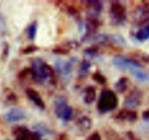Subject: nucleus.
I'll use <instances>...</instances> for the list:
<instances>
[{
	"label": "nucleus",
	"instance_id": "nucleus-21",
	"mask_svg": "<svg viewBox=\"0 0 149 140\" xmlns=\"http://www.w3.org/2000/svg\"><path fill=\"white\" fill-rule=\"evenodd\" d=\"M132 74L138 80L141 81H149V72L143 69V68L134 70L132 71Z\"/></svg>",
	"mask_w": 149,
	"mask_h": 140
},
{
	"label": "nucleus",
	"instance_id": "nucleus-7",
	"mask_svg": "<svg viewBox=\"0 0 149 140\" xmlns=\"http://www.w3.org/2000/svg\"><path fill=\"white\" fill-rule=\"evenodd\" d=\"M77 58L76 57H72L68 61H57L55 63V71L59 75L63 76V77L67 79L71 76L72 72L73 65L77 62Z\"/></svg>",
	"mask_w": 149,
	"mask_h": 140
},
{
	"label": "nucleus",
	"instance_id": "nucleus-6",
	"mask_svg": "<svg viewBox=\"0 0 149 140\" xmlns=\"http://www.w3.org/2000/svg\"><path fill=\"white\" fill-rule=\"evenodd\" d=\"M133 20L137 26L149 24V5L146 1H143L142 5L136 7L133 13Z\"/></svg>",
	"mask_w": 149,
	"mask_h": 140
},
{
	"label": "nucleus",
	"instance_id": "nucleus-19",
	"mask_svg": "<svg viewBox=\"0 0 149 140\" xmlns=\"http://www.w3.org/2000/svg\"><path fill=\"white\" fill-rule=\"evenodd\" d=\"M135 38L139 41H144L149 39V24L146 25L136 32Z\"/></svg>",
	"mask_w": 149,
	"mask_h": 140
},
{
	"label": "nucleus",
	"instance_id": "nucleus-16",
	"mask_svg": "<svg viewBox=\"0 0 149 140\" xmlns=\"http://www.w3.org/2000/svg\"><path fill=\"white\" fill-rule=\"evenodd\" d=\"M76 125H77V128L80 131V132L86 133L90 130L92 125H93V123H92L91 119L90 118L84 116L81 117L77 121Z\"/></svg>",
	"mask_w": 149,
	"mask_h": 140
},
{
	"label": "nucleus",
	"instance_id": "nucleus-27",
	"mask_svg": "<svg viewBox=\"0 0 149 140\" xmlns=\"http://www.w3.org/2000/svg\"><path fill=\"white\" fill-rule=\"evenodd\" d=\"M38 50H39V48H38L37 46L33 45H31L23 48V49L22 50V52H23V54H24V55H27V54H31L32 53V52H36Z\"/></svg>",
	"mask_w": 149,
	"mask_h": 140
},
{
	"label": "nucleus",
	"instance_id": "nucleus-10",
	"mask_svg": "<svg viewBox=\"0 0 149 140\" xmlns=\"http://www.w3.org/2000/svg\"><path fill=\"white\" fill-rule=\"evenodd\" d=\"M141 93L140 90L135 89L126 97L124 105L127 108H135L140 106L141 104Z\"/></svg>",
	"mask_w": 149,
	"mask_h": 140
},
{
	"label": "nucleus",
	"instance_id": "nucleus-2",
	"mask_svg": "<svg viewBox=\"0 0 149 140\" xmlns=\"http://www.w3.org/2000/svg\"><path fill=\"white\" fill-rule=\"evenodd\" d=\"M54 111L57 118L63 120H68L72 116L73 109L68 104L64 96H58L54 100Z\"/></svg>",
	"mask_w": 149,
	"mask_h": 140
},
{
	"label": "nucleus",
	"instance_id": "nucleus-25",
	"mask_svg": "<svg viewBox=\"0 0 149 140\" xmlns=\"http://www.w3.org/2000/svg\"><path fill=\"white\" fill-rule=\"evenodd\" d=\"M93 79L96 83H97L100 85H105L106 83V82H107L106 77L101 73L99 72V71H96V72H95L93 74Z\"/></svg>",
	"mask_w": 149,
	"mask_h": 140
},
{
	"label": "nucleus",
	"instance_id": "nucleus-11",
	"mask_svg": "<svg viewBox=\"0 0 149 140\" xmlns=\"http://www.w3.org/2000/svg\"><path fill=\"white\" fill-rule=\"evenodd\" d=\"M85 6L88 18H97L103 10V4L100 1H87Z\"/></svg>",
	"mask_w": 149,
	"mask_h": 140
},
{
	"label": "nucleus",
	"instance_id": "nucleus-30",
	"mask_svg": "<svg viewBox=\"0 0 149 140\" xmlns=\"http://www.w3.org/2000/svg\"><path fill=\"white\" fill-rule=\"evenodd\" d=\"M86 140H101V136H100V134L96 131V132L92 134L90 136L87 137Z\"/></svg>",
	"mask_w": 149,
	"mask_h": 140
},
{
	"label": "nucleus",
	"instance_id": "nucleus-3",
	"mask_svg": "<svg viewBox=\"0 0 149 140\" xmlns=\"http://www.w3.org/2000/svg\"><path fill=\"white\" fill-rule=\"evenodd\" d=\"M111 21L114 26L122 25L127 20L126 7L118 1H112L110 7Z\"/></svg>",
	"mask_w": 149,
	"mask_h": 140
},
{
	"label": "nucleus",
	"instance_id": "nucleus-20",
	"mask_svg": "<svg viewBox=\"0 0 149 140\" xmlns=\"http://www.w3.org/2000/svg\"><path fill=\"white\" fill-rule=\"evenodd\" d=\"M129 85V79L127 77H122L119 80V81L115 84V88L119 93H124L127 90Z\"/></svg>",
	"mask_w": 149,
	"mask_h": 140
},
{
	"label": "nucleus",
	"instance_id": "nucleus-12",
	"mask_svg": "<svg viewBox=\"0 0 149 140\" xmlns=\"http://www.w3.org/2000/svg\"><path fill=\"white\" fill-rule=\"evenodd\" d=\"M100 25V22L97 18H88L85 25L86 34L83 37V40H86L95 35V33L97 30Z\"/></svg>",
	"mask_w": 149,
	"mask_h": 140
},
{
	"label": "nucleus",
	"instance_id": "nucleus-17",
	"mask_svg": "<svg viewBox=\"0 0 149 140\" xmlns=\"http://www.w3.org/2000/svg\"><path fill=\"white\" fill-rule=\"evenodd\" d=\"M96 99V90L94 86H88L86 88L84 96V102L87 104L93 103Z\"/></svg>",
	"mask_w": 149,
	"mask_h": 140
},
{
	"label": "nucleus",
	"instance_id": "nucleus-26",
	"mask_svg": "<svg viewBox=\"0 0 149 140\" xmlns=\"http://www.w3.org/2000/svg\"><path fill=\"white\" fill-rule=\"evenodd\" d=\"M5 96L7 101H8L10 103H15L17 102V97L14 92L12 91L10 89H6Z\"/></svg>",
	"mask_w": 149,
	"mask_h": 140
},
{
	"label": "nucleus",
	"instance_id": "nucleus-29",
	"mask_svg": "<svg viewBox=\"0 0 149 140\" xmlns=\"http://www.w3.org/2000/svg\"><path fill=\"white\" fill-rule=\"evenodd\" d=\"M84 53L88 55H95L98 52V47L95 46V45L93 47H90V48L84 50Z\"/></svg>",
	"mask_w": 149,
	"mask_h": 140
},
{
	"label": "nucleus",
	"instance_id": "nucleus-15",
	"mask_svg": "<svg viewBox=\"0 0 149 140\" xmlns=\"http://www.w3.org/2000/svg\"><path fill=\"white\" fill-rule=\"evenodd\" d=\"M77 46H78V44L77 42H68L54 48L52 49V52L55 54L65 55V54H68L71 51V50Z\"/></svg>",
	"mask_w": 149,
	"mask_h": 140
},
{
	"label": "nucleus",
	"instance_id": "nucleus-5",
	"mask_svg": "<svg viewBox=\"0 0 149 140\" xmlns=\"http://www.w3.org/2000/svg\"><path fill=\"white\" fill-rule=\"evenodd\" d=\"M45 61L40 58H35L31 61V76L33 80L39 84H42L47 80L43 70V64Z\"/></svg>",
	"mask_w": 149,
	"mask_h": 140
},
{
	"label": "nucleus",
	"instance_id": "nucleus-9",
	"mask_svg": "<svg viewBox=\"0 0 149 140\" xmlns=\"http://www.w3.org/2000/svg\"><path fill=\"white\" fill-rule=\"evenodd\" d=\"M26 117V112L21 108L17 107L13 108L4 115V120L8 123L18 122L25 119Z\"/></svg>",
	"mask_w": 149,
	"mask_h": 140
},
{
	"label": "nucleus",
	"instance_id": "nucleus-33",
	"mask_svg": "<svg viewBox=\"0 0 149 140\" xmlns=\"http://www.w3.org/2000/svg\"><path fill=\"white\" fill-rule=\"evenodd\" d=\"M57 140H70L69 138L68 137V136L66 135V134H61V135L58 136V139Z\"/></svg>",
	"mask_w": 149,
	"mask_h": 140
},
{
	"label": "nucleus",
	"instance_id": "nucleus-18",
	"mask_svg": "<svg viewBox=\"0 0 149 140\" xmlns=\"http://www.w3.org/2000/svg\"><path fill=\"white\" fill-rule=\"evenodd\" d=\"M91 67V64L87 60H83L80 64L78 69V75L80 78H84L88 74L89 70Z\"/></svg>",
	"mask_w": 149,
	"mask_h": 140
},
{
	"label": "nucleus",
	"instance_id": "nucleus-32",
	"mask_svg": "<svg viewBox=\"0 0 149 140\" xmlns=\"http://www.w3.org/2000/svg\"><path fill=\"white\" fill-rule=\"evenodd\" d=\"M142 117L145 120L149 121V109L143 112Z\"/></svg>",
	"mask_w": 149,
	"mask_h": 140
},
{
	"label": "nucleus",
	"instance_id": "nucleus-13",
	"mask_svg": "<svg viewBox=\"0 0 149 140\" xmlns=\"http://www.w3.org/2000/svg\"><path fill=\"white\" fill-rule=\"evenodd\" d=\"M26 93L27 95L28 98L32 102L36 104V106L39 108L41 109H45V104L44 102L43 99H42L41 96L39 95V93L36 91V90L33 88H28L26 90Z\"/></svg>",
	"mask_w": 149,
	"mask_h": 140
},
{
	"label": "nucleus",
	"instance_id": "nucleus-24",
	"mask_svg": "<svg viewBox=\"0 0 149 140\" xmlns=\"http://www.w3.org/2000/svg\"><path fill=\"white\" fill-rule=\"evenodd\" d=\"M34 128L36 129V132L40 134L41 136L44 135V134H50L51 131L46 125L42 123H38L34 126Z\"/></svg>",
	"mask_w": 149,
	"mask_h": 140
},
{
	"label": "nucleus",
	"instance_id": "nucleus-31",
	"mask_svg": "<svg viewBox=\"0 0 149 140\" xmlns=\"http://www.w3.org/2000/svg\"><path fill=\"white\" fill-rule=\"evenodd\" d=\"M127 136L128 137L129 140H139L136 136H135V134L132 132H131V131H129V132L127 133Z\"/></svg>",
	"mask_w": 149,
	"mask_h": 140
},
{
	"label": "nucleus",
	"instance_id": "nucleus-8",
	"mask_svg": "<svg viewBox=\"0 0 149 140\" xmlns=\"http://www.w3.org/2000/svg\"><path fill=\"white\" fill-rule=\"evenodd\" d=\"M15 140H41L42 136L37 132H32L25 126H18L13 131Z\"/></svg>",
	"mask_w": 149,
	"mask_h": 140
},
{
	"label": "nucleus",
	"instance_id": "nucleus-1",
	"mask_svg": "<svg viewBox=\"0 0 149 140\" xmlns=\"http://www.w3.org/2000/svg\"><path fill=\"white\" fill-rule=\"evenodd\" d=\"M119 104V100L114 92L106 89L102 90L97 103V109L101 112H108L116 109Z\"/></svg>",
	"mask_w": 149,
	"mask_h": 140
},
{
	"label": "nucleus",
	"instance_id": "nucleus-28",
	"mask_svg": "<svg viewBox=\"0 0 149 140\" xmlns=\"http://www.w3.org/2000/svg\"><path fill=\"white\" fill-rule=\"evenodd\" d=\"M29 75L31 76V68H25L19 72L17 77H18L19 80H23Z\"/></svg>",
	"mask_w": 149,
	"mask_h": 140
},
{
	"label": "nucleus",
	"instance_id": "nucleus-22",
	"mask_svg": "<svg viewBox=\"0 0 149 140\" xmlns=\"http://www.w3.org/2000/svg\"><path fill=\"white\" fill-rule=\"evenodd\" d=\"M105 136L106 140H125L120 134L111 128H109L105 131Z\"/></svg>",
	"mask_w": 149,
	"mask_h": 140
},
{
	"label": "nucleus",
	"instance_id": "nucleus-23",
	"mask_svg": "<svg viewBox=\"0 0 149 140\" xmlns=\"http://www.w3.org/2000/svg\"><path fill=\"white\" fill-rule=\"evenodd\" d=\"M36 31H37V23H36V21L33 22L28 26L26 32H27L28 37L30 40H33L35 39Z\"/></svg>",
	"mask_w": 149,
	"mask_h": 140
},
{
	"label": "nucleus",
	"instance_id": "nucleus-14",
	"mask_svg": "<svg viewBox=\"0 0 149 140\" xmlns=\"http://www.w3.org/2000/svg\"><path fill=\"white\" fill-rule=\"evenodd\" d=\"M116 119L119 120H127L130 122H134L138 119V114L135 111L130 110L127 109H123L119 111L116 116Z\"/></svg>",
	"mask_w": 149,
	"mask_h": 140
},
{
	"label": "nucleus",
	"instance_id": "nucleus-4",
	"mask_svg": "<svg viewBox=\"0 0 149 140\" xmlns=\"http://www.w3.org/2000/svg\"><path fill=\"white\" fill-rule=\"evenodd\" d=\"M113 63L118 68L124 70H130L131 72L134 70L143 68V66L138 60L128 58L119 54L114 55L113 58Z\"/></svg>",
	"mask_w": 149,
	"mask_h": 140
}]
</instances>
